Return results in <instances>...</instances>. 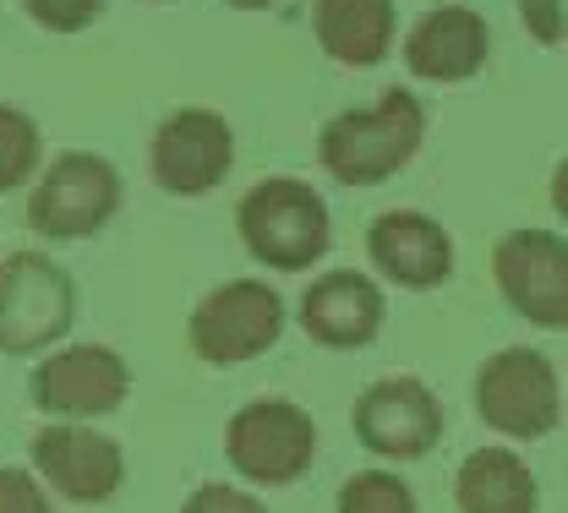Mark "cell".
I'll list each match as a JSON object with an SVG mask.
<instances>
[{
  "instance_id": "obj_1",
  "label": "cell",
  "mask_w": 568,
  "mask_h": 513,
  "mask_svg": "<svg viewBox=\"0 0 568 513\" xmlns=\"http://www.w3.org/2000/svg\"><path fill=\"white\" fill-rule=\"evenodd\" d=\"M422 137H426L422 99L410 88H388L377 104L334 115L323 126V137H317V158H323V170L334 181L372 186V181H388L399 164H410Z\"/></svg>"
},
{
  "instance_id": "obj_2",
  "label": "cell",
  "mask_w": 568,
  "mask_h": 513,
  "mask_svg": "<svg viewBox=\"0 0 568 513\" xmlns=\"http://www.w3.org/2000/svg\"><path fill=\"white\" fill-rule=\"evenodd\" d=\"M235 224H241V240L257 263L268 268H312L323 252H328V208L323 197L306 186V181H290V175H274V181H257L241 208H235Z\"/></svg>"
},
{
  "instance_id": "obj_3",
  "label": "cell",
  "mask_w": 568,
  "mask_h": 513,
  "mask_svg": "<svg viewBox=\"0 0 568 513\" xmlns=\"http://www.w3.org/2000/svg\"><path fill=\"white\" fill-rule=\"evenodd\" d=\"M224 453H230V464L246 481H257V486H290V481H301L312 470L317 427L290 399H257V404L235 410V421L224 432Z\"/></svg>"
},
{
  "instance_id": "obj_4",
  "label": "cell",
  "mask_w": 568,
  "mask_h": 513,
  "mask_svg": "<svg viewBox=\"0 0 568 513\" xmlns=\"http://www.w3.org/2000/svg\"><path fill=\"white\" fill-rule=\"evenodd\" d=\"M71 317H77V285L50 257L17 252L0 268V350L6 356H28L67 339Z\"/></svg>"
},
{
  "instance_id": "obj_5",
  "label": "cell",
  "mask_w": 568,
  "mask_h": 513,
  "mask_svg": "<svg viewBox=\"0 0 568 513\" xmlns=\"http://www.w3.org/2000/svg\"><path fill=\"white\" fill-rule=\"evenodd\" d=\"M115 208H121V175L99 153H61L28 197V224L50 240H82L115 219Z\"/></svg>"
},
{
  "instance_id": "obj_6",
  "label": "cell",
  "mask_w": 568,
  "mask_h": 513,
  "mask_svg": "<svg viewBox=\"0 0 568 513\" xmlns=\"http://www.w3.org/2000/svg\"><path fill=\"white\" fill-rule=\"evenodd\" d=\"M476 410L503 438H547L564 415L558 371L536 350H497L476 377Z\"/></svg>"
},
{
  "instance_id": "obj_7",
  "label": "cell",
  "mask_w": 568,
  "mask_h": 513,
  "mask_svg": "<svg viewBox=\"0 0 568 513\" xmlns=\"http://www.w3.org/2000/svg\"><path fill=\"white\" fill-rule=\"evenodd\" d=\"M284 328V300L257 279H230L192 311V350L213 367L263 356Z\"/></svg>"
},
{
  "instance_id": "obj_8",
  "label": "cell",
  "mask_w": 568,
  "mask_h": 513,
  "mask_svg": "<svg viewBox=\"0 0 568 513\" xmlns=\"http://www.w3.org/2000/svg\"><path fill=\"white\" fill-rule=\"evenodd\" d=\"M497 290L536 328L568 322V240L552 229H514L493 252Z\"/></svg>"
},
{
  "instance_id": "obj_9",
  "label": "cell",
  "mask_w": 568,
  "mask_h": 513,
  "mask_svg": "<svg viewBox=\"0 0 568 513\" xmlns=\"http://www.w3.org/2000/svg\"><path fill=\"white\" fill-rule=\"evenodd\" d=\"M230 164H235V137H230L224 115H213V110H175L159 126L153 147H148L153 181L164 192H175V197L213 192L230 175Z\"/></svg>"
},
{
  "instance_id": "obj_10",
  "label": "cell",
  "mask_w": 568,
  "mask_h": 513,
  "mask_svg": "<svg viewBox=\"0 0 568 513\" xmlns=\"http://www.w3.org/2000/svg\"><path fill=\"white\" fill-rule=\"evenodd\" d=\"M355 438L383 459H422L443 438V404L416 377H388L355 399Z\"/></svg>"
},
{
  "instance_id": "obj_11",
  "label": "cell",
  "mask_w": 568,
  "mask_h": 513,
  "mask_svg": "<svg viewBox=\"0 0 568 513\" xmlns=\"http://www.w3.org/2000/svg\"><path fill=\"white\" fill-rule=\"evenodd\" d=\"M126 388H132L126 361L104 345L55 350L33 371V404L50 410V415H110L126 399Z\"/></svg>"
},
{
  "instance_id": "obj_12",
  "label": "cell",
  "mask_w": 568,
  "mask_h": 513,
  "mask_svg": "<svg viewBox=\"0 0 568 513\" xmlns=\"http://www.w3.org/2000/svg\"><path fill=\"white\" fill-rule=\"evenodd\" d=\"M33 470L71 503H104V497H115L126 459L115 442L88 427H44L33 438Z\"/></svg>"
},
{
  "instance_id": "obj_13",
  "label": "cell",
  "mask_w": 568,
  "mask_h": 513,
  "mask_svg": "<svg viewBox=\"0 0 568 513\" xmlns=\"http://www.w3.org/2000/svg\"><path fill=\"white\" fill-rule=\"evenodd\" d=\"M366 257L377 263L383 279L405 290H432L454 274V240L426 214H383L366 229Z\"/></svg>"
},
{
  "instance_id": "obj_14",
  "label": "cell",
  "mask_w": 568,
  "mask_h": 513,
  "mask_svg": "<svg viewBox=\"0 0 568 513\" xmlns=\"http://www.w3.org/2000/svg\"><path fill=\"white\" fill-rule=\"evenodd\" d=\"M301 328L328 350H361L383 328V290L366 274H351V268L323 274L301 295Z\"/></svg>"
},
{
  "instance_id": "obj_15",
  "label": "cell",
  "mask_w": 568,
  "mask_h": 513,
  "mask_svg": "<svg viewBox=\"0 0 568 513\" xmlns=\"http://www.w3.org/2000/svg\"><path fill=\"white\" fill-rule=\"evenodd\" d=\"M405 61L426 82H465L487 61V22L470 6H432L405 39Z\"/></svg>"
},
{
  "instance_id": "obj_16",
  "label": "cell",
  "mask_w": 568,
  "mask_h": 513,
  "mask_svg": "<svg viewBox=\"0 0 568 513\" xmlns=\"http://www.w3.org/2000/svg\"><path fill=\"white\" fill-rule=\"evenodd\" d=\"M312 28L339 66H377L394 44V0H312Z\"/></svg>"
},
{
  "instance_id": "obj_17",
  "label": "cell",
  "mask_w": 568,
  "mask_h": 513,
  "mask_svg": "<svg viewBox=\"0 0 568 513\" xmlns=\"http://www.w3.org/2000/svg\"><path fill=\"white\" fill-rule=\"evenodd\" d=\"M454 497L465 513H536V475L508 448H476L459 464Z\"/></svg>"
},
{
  "instance_id": "obj_18",
  "label": "cell",
  "mask_w": 568,
  "mask_h": 513,
  "mask_svg": "<svg viewBox=\"0 0 568 513\" xmlns=\"http://www.w3.org/2000/svg\"><path fill=\"white\" fill-rule=\"evenodd\" d=\"M33 170H39V126L22 110L0 104V192H17Z\"/></svg>"
},
{
  "instance_id": "obj_19",
  "label": "cell",
  "mask_w": 568,
  "mask_h": 513,
  "mask_svg": "<svg viewBox=\"0 0 568 513\" xmlns=\"http://www.w3.org/2000/svg\"><path fill=\"white\" fill-rule=\"evenodd\" d=\"M339 513H416V497L399 475L388 470H366V475H351L345 492H339Z\"/></svg>"
},
{
  "instance_id": "obj_20",
  "label": "cell",
  "mask_w": 568,
  "mask_h": 513,
  "mask_svg": "<svg viewBox=\"0 0 568 513\" xmlns=\"http://www.w3.org/2000/svg\"><path fill=\"white\" fill-rule=\"evenodd\" d=\"M22 6H28L33 22H44L55 33H77V28H88L104 11V0H22Z\"/></svg>"
},
{
  "instance_id": "obj_21",
  "label": "cell",
  "mask_w": 568,
  "mask_h": 513,
  "mask_svg": "<svg viewBox=\"0 0 568 513\" xmlns=\"http://www.w3.org/2000/svg\"><path fill=\"white\" fill-rule=\"evenodd\" d=\"M0 513H50V497L28 470H0Z\"/></svg>"
},
{
  "instance_id": "obj_22",
  "label": "cell",
  "mask_w": 568,
  "mask_h": 513,
  "mask_svg": "<svg viewBox=\"0 0 568 513\" xmlns=\"http://www.w3.org/2000/svg\"><path fill=\"white\" fill-rule=\"evenodd\" d=\"M181 513H268V509H263L257 497L235 492V486H203V492L186 497V509Z\"/></svg>"
},
{
  "instance_id": "obj_23",
  "label": "cell",
  "mask_w": 568,
  "mask_h": 513,
  "mask_svg": "<svg viewBox=\"0 0 568 513\" xmlns=\"http://www.w3.org/2000/svg\"><path fill=\"white\" fill-rule=\"evenodd\" d=\"M514 6L541 44H564V0H514Z\"/></svg>"
},
{
  "instance_id": "obj_24",
  "label": "cell",
  "mask_w": 568,
  "mask_h": 513,
  "mask_svg": "<svg viewBox=\"0 0 568 513\" xmlns=\"http://www.w3.org/2000/svg\"><path fill=\"white\" fill-rule=\"evenodd\" d=\"M235 11H263V6H274V0H230Z\"/></svg>"
}]
</instances>
